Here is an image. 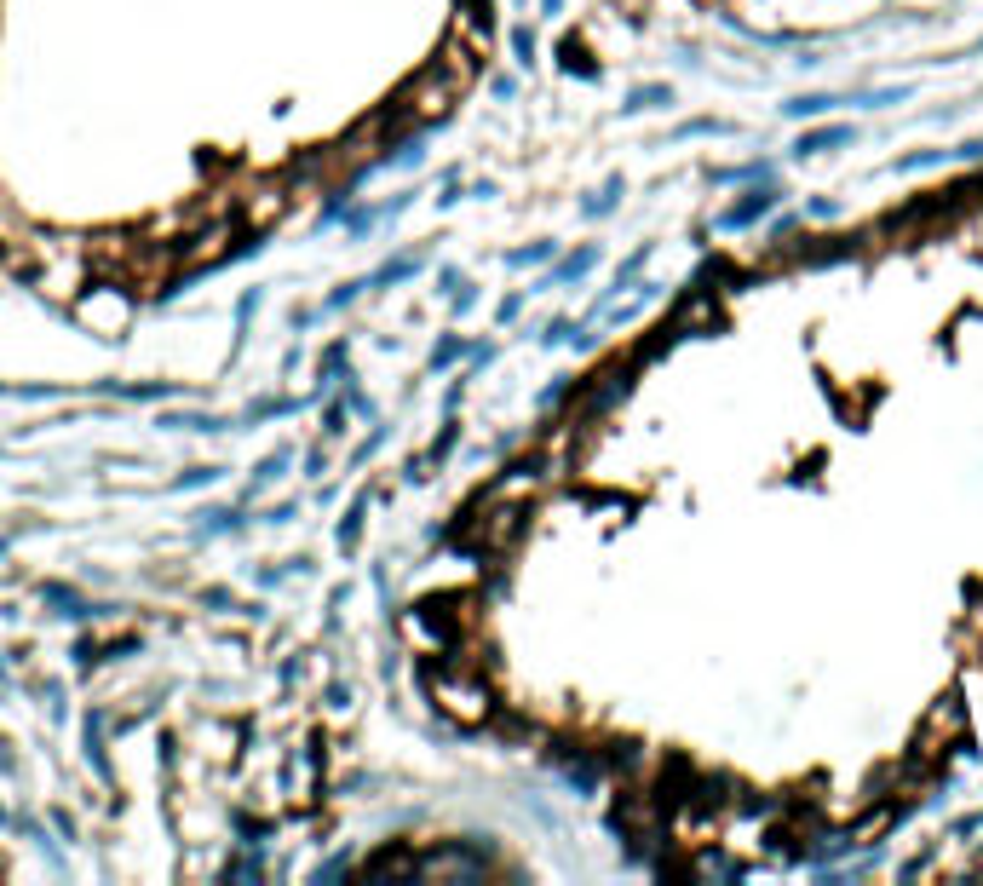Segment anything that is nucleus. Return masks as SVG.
<instances>
[{"instance_id": "obj_1", "label": "nucleus", "mask_w": 983, "mask_h": 886, "mask_svg": "<svg viewBox=\"0 0 983 886\" xmlns=\"http://www.w3.org/2000/svg\"><path fill=\"white\" fill-rule=\"evenodd\" d=\"M851 139V127H828V133H811V139H800V156H823V150H834V144H846Z\"/></svg>"}, {"instance_id": "obj_2", "label": "nucleus", "mask_w": 983, "mask_h": 886, "mask_svg": "<svg viewBox=\"0 0 983 886\" xmlns=\"http://www.w3.org/2000/svg\"><path fill=\"white\" fill-rule=\"evenodd\" d=\"M771 208H777V196H771V190H759L748 208H736V213H731V225H754L759 213H771Z\"/></svg>"}, {"instance_id": "obj_3", "label": "nucleus", "mask_w": 983, "mask_h": 886, "mask_svg": "<svg viewBox=\"0 0 983 886\" xmlns=\"http://www.w3.org/2000/svg\"><path fill=\"white\" fill-rule=\"evenodd\" d=\"M840 98H828V93H817V98H794L788 104V116H823V110H834Z\"/></svg>"}]
</instances>
